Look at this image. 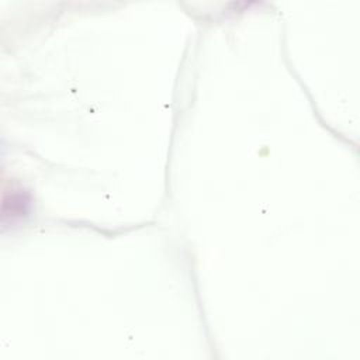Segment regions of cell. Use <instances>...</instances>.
<instances>
[{
    "label": "cell",
    "mask_w": 360,
    "mask_h": 360,
    "mask_svg": "<svg viewBox=\"0 0 360 360\" xmlns=\"http://www.w3.org/2000/svg\"><path fill=\"white\" fill-rule=\"evenodd\" d=\"M30 207V197L21 188H11L8 194L3 197V207H1V221L3 224H14L15 221L21 219Z\"/></svg>",
    "instance_id": "6da1fadb"
}]
</instances>
